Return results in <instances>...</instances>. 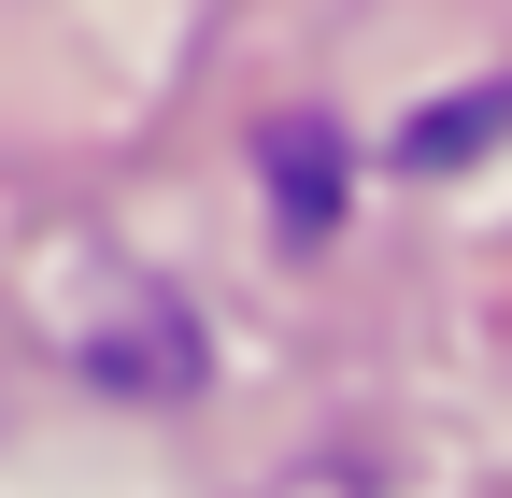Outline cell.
Instances as JSON below:
<instances>
[]
</instances>
